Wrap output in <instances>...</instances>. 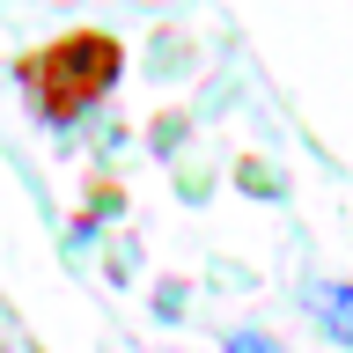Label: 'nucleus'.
Here are the masks:
<instances>
[{
    "mask_svg": "<svg viewBox=\"0 0 353 353\" xmlns=\"http://www.w3.org/2000/svg\"><path fill=\"white\" fill-rule=\"evenodd\" d=\"M228 353H287L272 331H228Z\"/></svg>",
    "mask_w": 353,
    "mask_h": 353,
    "instance_id": "nucleus-3",
    "label": "nucleus"
},
{
    "mask_svg": "<svg viewBox=\"0 0 353 353\" xmlns=\"http://www.w3.org/2000/svg\"><path fill=\"white\" fill-rule=\"evenodd\" d=\"M309 316L324 324V339H339V346H353V287H309Z\"/></svg>",
    "mask_w": 353,
    "mask_h": 353,
    "instance_id": "nucleus-2",
    "label": "nucleus"
},
{
    "mask_svg": "<svg viewBox=\"0 0 353 353\" xmlns=\"http://www.w3.org/2000/svg\"><path fill=\"white\" fill-rule=\"evenodd\" d=\"M118 66H125L118 37H103V30H74V37L37 44V52H30L15 74H22V96L37 103V118H52V125H74L81 110H96V103L110 96Z\"/></svg>",
    "mask_w": 353,
    "mask_h": 353,
    "instance_id": "nucleus-1",
    "label": "nucleus"
}]
</instances>
